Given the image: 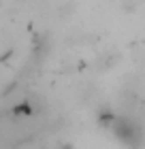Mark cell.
Returning <instances> with one entry per match:
<instances>
[{"label": "cell", "instance_id": "cell-1", "mask_svg": "<svg viewBox=\"0 0 145 149\" xmlns=\"http://www.w3.org/2000/svg\"><path fill=\"white\" fill-rule=\"evenodd\" d=\"M111 128H113V134H115V136L120 139L126 147L137 149V147L143 145V139H145L143 126H141L137 119L128 117V115H120V117H113Z\"/></svg>", "mask_w": 145, "mask_h": 149}]
</instances>
